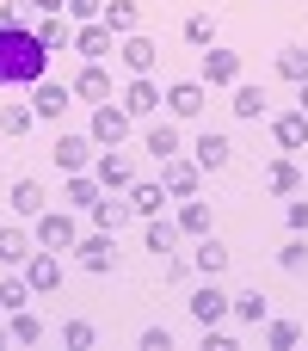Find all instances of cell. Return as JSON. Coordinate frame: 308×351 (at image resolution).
Wrapping results in <instances>:
<instances>
[{
	"label": "cell",
	"mask_w": 308,
	"mask_h": 351,
	"mask_svg": "<svg viewBox=\"0 0 308 351\" xmlns=\"http://www.w3.org/2000/svg\"><path fill=\"white\" fill-rule=\"evenodd\" d=\"M49 80V49L31 25H0V86H37Z\"/></svg>",
	"instance_id": "6da1fadb"
},
{
	"label": "cell",
	"mask_w": 308,
	"mask_h": 351,
	"mask_svg": "<svg viewBox=\"0 0 308 351\" xmlns=\"http://www.w3.org/2000/svg\"><path fill=\"white\" fill-rule=\"evenodd\" d=\"M31 234H37V247H49V253H74V241H80V222H74V210L62 204V210H43Z\"/></svg>",
	"instance_id": "7a4b0ae2"
},
{
	"label": "cell",
	"mask_w": 308,
	"mask_h": 351,
	"mask_svg": "<svg viewBox=\"0 0 308 351\" xmlns=\"http://www.w3.org/2000/svg\"><path fill=\"white\" fill-rule=\"evenodd\" d=\"M185 308H191V321H198V327H222V321L235 315V296H228L216 278H204V284L191 290V302H185Z\"/></svg>",
	"instance_id": "3957f363"
},
{
	"label": "cell",
	"mask_w": 308,
	"mask_h": 351,
	"mask_svg": "<svg viewBox=\"0 0 308 351\" xmlns=\"http://www.w3.org/2000/svg\"><path fill=\"white\" fill-rule=\"evenodd\" d=\"M130 130H136V117H130L123 105H111V99H105V105H93V130H86V136H93L99 148H123V142H130Z\"/></svg>",
	"instance_id": "277c9868"
},
{
	"label": "cell",
	"mask_w": 308,
	"mask_h": 351,
	"mask_svg": "<svg viewBox=\"0 0 308 351\" xmlns=\"http://www.w3.org/2000/svg\"><path fill=\"white\" fill-rule=\"evenodd\" d=\"M93 148H99L93 136H74V130H62V136H56V148H49V160L62 167V179H68V173H93V160H99Z\"/></svg>",
	"instance_id": "5b68a950"
},
{
	"label": "cell",
	"mask_w": 308,
	"mask_h": 351,
	"mask_svg": "<svg viewBox=\"0 0 308 351\" xmlns=\"http://www.w3.org/2000/svg\"><path fill=\"white\" fill-rule=\"evenodd\" d=\"M204 86H241V49H228V43H210L204 49V74H198Z\"/></svg>",
	"instance_id": "8992f818"
},
{
	"label": "cell",
	"mask_w": 308,
	"mask_h": 351,
	"mask_svg": "<svg viewBox=\"0 0 308 351\" xmlns=\"http://www.w3.org/2000/svg\"><path fill=\"white\" fill-rule=\"evenodd\" d=\"M130 117H154L161 105H167V93H161V80L154 74H130V86H123V99H117Z\"/></svg>",
	"instance_id": "52a82bcc"
},
{
	"label": "cell",
	"mask_w": 308,
	"mask_h": 351,
	"mask_svg": "<svg viewBox=\"0 0 308 351\" xmlns=\"http://www.w3.org/2000/svg\"><path fill=\"white\" fill-rule=\"evenodd\" d=\"M161 185H167V197H173V204H179V197H198L204 167H198V160H185V154H173V160H161Z\"/></svg>",
	"instance_id": "ba28073f"
},
{
	"label": "cell",
	"mask_w": 308,
	"mask_h": 351,
	"mask_svg": "<svg viewBox=\"0 0 308 351\" xmlns=\"http://www.w3.org/2000/svg\"><path fill=\"white\" fill-rule=\"evenodd\" d=\"M68 105H74V86H62V80H37V86H31V111H37V123H62Z\"/></svg>",
	"instance_id": "9c48e42d"
},
{
	"label": "cell",
	"mask_w": 308,
	"mask_h": 351,
	"mask_svg": "<svg viewBox=\"0 0 308 351\" xmlns=\"http://www.w3.org/2000/svg\"><path fill=\"white\" fill-rule=\"evenodd\" d=\"M74 253H80V265H86V271H99V278H105V271L117 265V234L93 228V234H80V241H74Z\"/></svg>",
	"instance_id": "30bf717a"
},
{
	"label": "cell",
	"mask_w": 308,
	"mask_h": 351,
	"mask_svg": "<svg viewBox=\"0 0 308 351\" xmlns=\"http://www.w3.org/2000/svg\"><path fill=\"white\" fill-rule=\"evenodd\" d=\"M272 142H278L284 154H303V148H308V111H303V105L272 117Z\"/></svg>",
	"instance_id": "8fae6325"
},
{
	"label": "cell",
	"mask_w": 308,
	"mask_h": 351,
	"mask_svg": "<svg viewBox=\"0 0 308 351\" xmlns=\"http://www.w3.org/2000/svg\"><path fill=\"white\" fill-rule=\"evenodd\" d=\"M191 160H198V167H204V173H222V167H228V160H235V142H228V136H222V130H204V136H198V142H191Z\"/></svg>",
	"instance_id": "7c38bea8"
},
{
	"label": "cell",
	"mask_w": 308,
	"mask_h": 351,
	"mask_svg": "<svg viewBox=\"0 0 308 351\" xmlns=\"http://www.w3.org/2000/svg\"><path fill=\"white\" fill-rule=\"evenodd\" d=\"M86 216H93V228H105V234H117L123 222H136V210H130V191H105V197H99Z\"/></svg>",
	"instance_id": "4fadbf2b"
},
{
	"label": "cell",
	"mask_w": 308,
	"mask_h": 351,
	"mask_svg": "<svg viewBox=\"0 0 308 351\" xmlns=\"http://www.w3.org/2000/svg\"><path fill=\"white\" fill-rule=\"evenodd\" d=\"M25 284H31L37 296H49V290H62V259H56L49 247H37V253L25 259Z\"/></svg>",
	"instance_id": "5bb4252c"
},
{
	"label": "cell",
	"mask_w": 308,
	"mask_h": 351,
	"mask_svg": "<svg viewBox=\"0 0 308 351\" xmlns=\"http://www.w3.org/2000/svg\"><path fill=\"white\" fill-rule=\"evenodd\" d=\"M93 179H99L105 191H130V185H136V167H130L117 148H105V154L93 160Z\"/></svg>",
	"instance_id": "9a60e30c"
},
{
	"label": "cell",
	"mask_w": 308,
	"mask_h": 351,
	"mask_svg": "<svg viewBox=\"0 0 308 351\" xmlns=\"http://www.w3.org/2000/svg\"><path fill=\"white\" fill-rule=\"evenodd\" d=\"M31 253H37V234H25L19 222H6V228H0V265H6V271H25Z\"/></svg>",
	"instance_id": "2e32d148"
},
{
	"label": "cell",
	"mask_w": 308,
	"mask_h": 351,
	"mask_svg": "<svg viewBox=\"0 0 308 351\" xmlns=\"http://www.w3.org/2000/svg\"><path fill=\"white\" fill-rule=\"evenodd\" d=\"M31 31H37V43H43L49 56H56V49H74V19H68V12H43Z\"/></svg>",
	"instance_id": "e0dca14e"
},
{
	"label": "cell",
	"mask_w": 308,
	"mask_h": 351,
	"mask_svg": "<svg viewBox=\"0 0 308 351\" xmlns=\"http://www.w3.org/2000/svg\"><path fill=\"white\" fill-rule=\"evenodd\" d=\"M111 25L105 19H93V25H74V56H86V62H99V56H111Z\"/></svg>",
	"instance_id": "ac0fdd59"
},
{
	"label": "cell",
	"mask_w": 308,
	"mask_h": 351,
	"mask_svg": "<svg viewBox=\"0 0 308 351\" xmlns=\"http://www.w3.org/2000/svg\"><path fill=\"white\" fill-rule=\"evenodd\" d=\"M204 99H210L204 80H173V86H167V111H173V117H198Z\"/></svg>",
	"instance_id": "d6986e66"
},
{
	"label": "cell",
	"mask_w": 308,
	"mask_h": 351,
	"mask_svg": "<svg viewBox=\"0 0 308 351\" xmlns=\"http://www.w3.org/2000/svg\"><path fill=\"white\" fill-rule=\"evenodd\" d=\"M167 204H173V197H167V185H161V179H136V185H130V210H136V222L161 216Z\"/></svg>",
	"instance_id": "ffe728a7"
},
{
	"label": "cell",
	"mask_w": 308,
	"mask_h": 351,
	"mask_svg": "<svg viewBox=\"0 0 308 351\" xmlns=\"http://www.w3.org/2000/svg\"><path fill=\"white\" fill-rule=\"evenodd\" d=\"M117 56H123V68H130V74H154V62H161V43L136 31V37H123V49H117Z\"/></svg>",
	"instance_id": "44dd1931"
},
{
	"label": "cell",
	"mask_w": 308,
	"mask_h": 351,
	"mask_svg": "<svg viewBox=\"0 0 308 351\" xmlns=\"http://www.w3.org/2000/svg\"><path fill=\"white\" fill-rule=\"evenodd\" d=\"M74 99H86V105H105V99H111V74H105V62H86V68L74 74Z\"/></svg>",
	"instance_id": "7402d4cb"
},
{
	"label": "cell",
	"mask_w": 308,
	"mask_h": 351,
	"mask_svg": "<svg viewBox=\"0 0 308 351\" xmlns=\"http://www.w3.org/2000/svg\"><path fill=\"white\" fill-rule=\"evenodd\" d=\"M265 191H272V197H296V191H303V167H296L290 154H278V160L265 167Z\"/></svg>",
	"instance_id": "603a6c76"
},
{
	"label": "cell",
	"mask_w": 308,
	"mask_h": 351,
	"mask_svg": "<svg viewBox=\"0 0 308 351\" xmlns=\"http://www.w3.org/2000/svg\"><path fill=\"white\" fill-rule=\"evenodd\" d=\"M99 197H105V185H99L93 173H68V185H62V204H68V210H93Z\"/></svg>",
	"instance_id": "cb8c5ba5"
},
{
	"label": "cell",
	"mask_w": 308,
	"mask_h": 351,
	"mask_svg": "<svg viewBox=\"0 0 308 351\" xmlns=\"http://www.w3.org/2000/svg\"><path fill=\"white\" fill-rule=\"evenodd\" d=\"M117 37H136L142 31V0H105V12H99Z\"/></svg>",
	"instance_id": "d4e9b609"
},
{
	"label": "cell",
	"mask_w": 308,
	"mask_h": 351,
	"mask_svg": "<svg viewBox=\"0 0 308 351\" xmlns=\"http://www.w3.org/2000/svg\"><path fill=\"white\" fill-rule=\"evenodd\" d=\"M142 241H148V253H173V247L185 241V228L167 222V216H148V222H142Z\"/></svg>",
	"instance_id": "484cf974"
},
{
	"label": "cell",
	"mask_w": 308,
	"mask_h": 351,
	"mask_svg": "<svg viewBox=\"0 0 308 351\" xmlns=\"http://www.w3.org/2000/svg\"><path fill=\"white\" fill-rule=\"evenodd\" d=\"M228 259H235V253H228L216 234H204V241H198V253H191V265H198L204 278H222V271H228Z\"/></svg>",
	"instance_id": "4316f807"
},
{
	"label": "cell",
	"mask_w": 308,
	"mask_h": 351,
	"mask_svg": "<svg viewBox=\"0 0 308 351\" xmlns=\"http://www.w3.org/2000/svg\"><path fill=\"white\" fill-rule=\"evenodd\" d=\"M142 148H148L154 160H173V154H179V123H148V130H142Z\"/></svg>",
	"instance_id": "83f0119b"
},
{
	"label": "cell",
	"mask_w": 308,
	"mask_h": 351,
	"mask_svg": "<svg viewBox=\"0 0 308 351\" xmlns=\"http://www.w3.org/2000/svg\"><path fill=\"white\" fill-rule=\"evenodd\" d=\"M173 222H179L191 241H204V234H210V204H204V197H179V216H173Z\"/></svg>",
	"instance_id": "f1b7e54d"
},
{
	"label": "cell",
	"mask_w": 308,
	"mask_h": 351,
	"mask_svg": "<svg viewBox=\"0 0 308 351\" xmlns=\"http://www.w3.org/2000/svg\"><path fill=\"white\" fill-rule=\"evenodd\" d=\"M235 321H241V327H265V321H272V302L259 296V284L235 296Z\"/></svg>",
	"instance_id": "f546056e"
},
{
	"label": "cell",
	"mask_w": 308,
	"mask_h": 351,
	"mask_svg": "<svg viewBox=\"0 0 308 351\" xmlns=\"http://www.w3.org/2000/svg\"><path fill=\"white\" fill-rule=\"evenodd\" d=\"M43 210H49V204H43V185H37V179H19V185H12V216H31V222H37Z\"/></svg>",
	"instance_id": "4dcf8cb0"
},
{
	"label": "cell",
	"mask_w": 308,
	"mask_h": 351,
	"mask_svg": "<svg viewBox=\"0 0 308 351\" xmlns=\"http://www.w3.org/2000/svg\"><path fill=\"white\" fill-rule=\"evenodd\" d=\"M265 105H272V99H265V86H247V80H241V86H235V105H228V111L253 123V117H265Z\"/></svg>",
	"instance_id": "1f68e13d"
},
{
	"label": "cell",
	"mask_w": 308,
	"mask_h": 351,
	"mask_svg": "<svg viewBox=\"0 0 308 351\" xmlns=\"http://www.w3.org/2000/svg\"><path fill=\"white\" fill-rule=\"evenodd\" d=\"M6 327H12V346H37V339H43V315H37V308L6 315Z\"/></svg>",
	"instance_id": "d6a6232c"
},
{
	"label": "cell",
	"mask_w": 308,
	"mask_h": 351,
	"mask_svg": "<svg viewBox=\"0 0 308 351\" xmlns=\"http://www.w3.org/2000/svg\"><path fill=\"white\" fill-rule=\"evenodd\" d=\"M278 74L303 86L308 80V43H284V49H278Z\"/></svg>",
	"instance_id": "836d02e7"
},
{
	"label": "cell",
	"mask_w": 308,
	"mask_h": 351,
	"mask_svg": "<svg viewBox=\"0 0 308 351\" xmlns=\"http://www.w3.org/2000/svg\"><path fill=\"white\" fill-rule=\"evenodd\" d=\"M179 31H185V43L210 49V43H216V12H185V25H179Z\"/></svg>",
	"instance_id": "e575fe53"
},
{
	"label": "cell",
	"mask_w": 308,
	"mask_h": 351,
	"mask_svg": "<svg viewBox=\"0 0 308 351\" xmlns=\"http://www.w3.org/2000/svg\"><path fill=\"white\" fill-rule=\"evenodd\" d=\"M31 296H37V290L25 284V271H19V278L6 271V284H0V308H6V315H19V308H31Z\"/></svg>",
	"instance_id": "d590c367"
},
{
	"label": "cell",
	"mask_w": 308,
	"mask_h": 351,
	"mask_svg": "<svg viewBox=\"0 0 308 351\" xmlns=\"http://www.w3.org/2000/svg\"><path fill=\"white\" fill-rule=\"evenodd\" d=\"M265 346H272V351L303 346V327H296V321H284V315H272V321H265Z\"/></svg>",
	"instance_id": "8d00e7d4"
},
{
	"label": "cell",
	"mask_w": 308,
	"mask_h": 351,
	"mask_svg": "<svg viewBox=\"0 0 308 351\" xmlns=\"http://www.w3.org/2000/svg\"><path fill=\"white\" fill-rule=\"evenodd\" d=\"M62 346H68V351H93V346H99V327L74 315V321H62Z\"/></svg>",
	"instance_id": "74e56055"
},
{
	"label": "cell",
	"mask_w": 308,
	"mask_h": 351,
	"mask_svg": "<svg viewBox=\"0 0 308 351\" xmlns=\"http://www.w3.org/2000/svg\"><path fill=\"white\" fill-rule=\"evenodd\" d=\"M278 271H290V278H303V271H308V241H303V234H290V241L278 247Z\"/></svg>",
	"instance_id": "f35d334b"
},
{
	"label": "cell",
	"mask_w": 308,
	"mask_h": 351,
	"mask_svg": "<svg viewBox=\"0 0 308 351\" xmlns=\"http://www.w3.org/2000/svg\"><path fill=\"white\" fill-rule=\"evenodd\" d=\"M31 123H37V111H31V105H6V111H0V130H6L12 142H19V136H31Z\"/></svg>",
	"instance_id": "ab89813d"
},
{
	"label": "cell",
	"mask_w": 308,
	"mask_h": 351,
	"mask_svg": "<svg viewBox=\"0 0 308 351\" xmlns=\"http://www.w3.org/2000/svg\"><path fill=\"white\" fill-rule=\"evenodd\" d=\"M99 12H105V0H68V19H74V25H93Z\"/></svg>",
	"instance_id": "60d3db41"
},
{
	"label": "cell",
	"mask_w": 308,
	"mask_h": 351,
	"mask_svg": "<svg viewBox=\"0 0 308 351\" xmlns=\"http://www.w3.org/2000/svg\"><path fill=\"white\" fill-rule=\"evenodd\" d=\"M284 222H290V234H308V197L284 204Z\"/></svg>",
	"instance_id": "b9f144b4"
},
{
	"label": "cell",
	"mask_w": 308,
	"mask_h": 351,
	"mask_svg": "<svg viewBox=\"0 0 308 351\" xmlns=\"http://www.w3.org/2000/svg\"><path fill=\"white\" fill-rule=\"evenodd\" d=\"M142 351H173V333H167V327H148V333H142Z\"/></svg>",
	"instance_id": "7bdbcfd3"
},
{
	"label": "cell",
	"mask_w": 308,
	"mask_h": 351,
	"mask_svg": "<svg viewBox=\"0 0 308 351\" xmlns=\"http://www.w3.org/2000/svg\"><path fill=\"white\" fill-rule=\"evenodd\" d=\"M204 351H235V333H222V327H204Z\"/></svg>",
	"instance_id": "ee69618b"
},
{
	"label": "cell",
	"mask_w": 308,
	"mask_h": 351,
	"mask_svg": "<svg viewBox=\"0 0 308 351\" xmlns=\"http://www.w3.org/2000/svg\"><path fill=\"white\" fill-rule=\"evenodd\" d=\"M191 271H198V265H191V259H179V253H173V259H167V278H173V284H185V278H191Z\"/></svg>",
	"instance_id": "f6af8a7d"
},
{
	"label": "cell",
	"mask_w": 308,
	"mask_h": 351,
	"mask_svg": "<svg viewBox=\"0 0 308 351\" xmlns=\"http://www.w3.org/2000/svg\"><path fill=\"white\" fill-rule=\"evenodd\" d=\"M25 6H31L37 19H43V12H68V0H25Z\"/></svg>",
	"instance_id": "bcb514c9"
},
{
	"label": "cell",
	"mask_w": 308,
	"mask_h": 351,
	"mask_svg": "<svg viewBox=\"0 0 308 351\" xmlns=\"http://www.w3.org/2000/svg\"><path fill=\"white\" fill-rule=\"evenodd\" d=\"M0 346H12V327H0Z\"/></svg>",
	"instance_id": "7dc6e473"
},
{
	"label": "cell",
	"mask_w": 308,
	"mask_h": 351,
	"mask_svg": "<svg viewBox=\"0 0 308 351\" xmlns=\"http://www.w3.org/2000/svg\"><path fill=\"white\" fill-rule=\"evenodd\" d=\"M303 111H308V80H303Z\"/></svg>",
	"instance_id": "c3c4849f"
}]
</instances>
